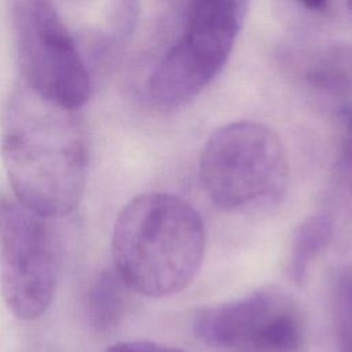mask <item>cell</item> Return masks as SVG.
I'll list each match as a JSON object with an SVG mask.
<instances>
[{
    "mask_svg": "<svg viewBox=\"0 0 352 352\" xmlns=\"http://www.w3.org/2000/svg\"><path fill=\"white\" fill-rule=\"evenodd\" d=\"M0 151L14 198L47 217L70 214L88 175L89 144L77 110L50 103L26 85L4 110Z\"/></svg>",
    "mask_w": 352,
    "mask_h": 352,
    "instance_id": "cell-1",
    "label": "cell"
},
{
    "mask_svg": "<svg viewBox=\"0 0 352 352\" xmlns=\"http://www.w3.org/2000/svg\"><path fill=\"white\" fill-rule=\"evenodd\" d=\"M204 254V221L177 195H138L116 219L113 268L132 293L165 297L183 290L199 271Z\"/></svg>",
    "mask_w": 352,
    "mask_h": 352,
    "instance_id": "cell-2",
    "label": "cell"
},
{
    "mask_svg": "<svg viewBox=\"0 0 352 352\" xmlns=\"http://www.w3.org/2000/svg\"><path fill=\"white\" fill-rule=\"evenodd\" d=\"M199 180L213 205L223 210L268 208L282 199L287 187L286 150L267 125L253 121L223 125L202 148Z\"/></svg>",
    "mask_w": 352,
    "mask_h": 352,
    "instance_id": "cell-3",
    "label": "cell"
},
{
    "mask_svg": "<svg viewBox=\"0 0 352 352\" xmlns=\"http://www.w3.org/2000/svg\"><path fill=\"white\" fill-rule=\"evenodd\" d=\"M12 21L25 85L63 109L82 107L91 96V77L54 3L15 0Z\"/></svg>",
    "mask_w": 352,
    "mask_h": 352,
    "instance_id": "cell-4",
    "label": "cell"
},
{
    "mask_svg": "<svg viewBox=\"0 0 352 352\" xmlns=\"http://www.w3.org/2000/svg\"><path fill=\"white\" fill-rule=\"evenodd\" d=\"M192 333L219 352H302L307 344L301 308L274 287L199 308L192 318Z\"/></svg>",
    "mask_w": 352,
    "mask_h": 352,
    "instance_id": "cell-5",
    "label": "cell"
},
{
    "mask_svg": "<svg viewBox=\"0 0 352 352\" xmlns=\"http://www.w3.org/2000/svg\"><path fill=\"white\" fill-rule=\"evenodd\" d=\"M56 289V254L48 219L15 198H0V293L18 319L41 318Z\"/></svg>",
    "mask_w": 352,
    "mask_h": 352,
    "instance_id": "cell-6",
    "label": "cell"
},
{
    "mask_svg": "<svg viewBox=\"0 0 352 352\" xmlns=\"http://www.w3.org/2000/svg\"><path fill=\"white\" fill-rule=\"evenodd\" d=\"M249 0H186L180 36L231 51Z\"/></svg>",
    "mask_w": 352,
    "mask_h": 352,
    "instance_id": "cell-7",
    "label": "cell"
},
{
    "mask_svg": "<svg viewBox=\"0 0 352 352\" xmlns=\"http://www.w3.org/2000/svg\"><path fill=\"white\" fill-rule=\"evenodd\" d=\"M131 293L114 268L99 271L84 296V315L89 327L96 333L117 327L128 311Z\"/></svg>",
    "mask_w": 352,
    "mask_h": 352,
    "instance_id": "cell-8",
    "label": "cell"
},
{
    "mask_svg": "<svg viewBox=\"0 0 352 352\" xmlns=\"http://www.w3.org/2000/svg\"><path fill=\"white\" fill-rule=\"evenodd\" d=\"M333 234L334 221L329 213L311 214L296 228L287 258V274L296 285H304L312 263L327 249Z\"/></svg>",
    "mask_w": 352,
    "mask_h": 352,
    "instance_id": "cell-9",
    "label": "cell"
},
{
    "mask_svg": "<svg viewBox=\"0 0 352 352\" xmlns=\"http://www.w3.org/2000/svg\"><path fill=\"white\" fill-rule=\"evenodd\" d=\"M308 85L330 96L352 92V45L333 44L312 54L304 66Z\"/></svg>",
    "mask_w": 352,
    "mask_h": 352,
    "instance_id": "cell-10",
    "label": "cell"
},
{
    "mask_svg": "<svg viewBox=\"0 0 352 352\" xmlns=\"http://www.w3.org/2000/svg\"><path fill=\"white\" fill-rule=\"evenodd\" d=\"M331 305L338 352H352V268L337 276Z\"/></svg>",
    "mask_w": 352,
    "mask_h": 352,
    "instance_id": "cell-11",
    "label": "cell"
},
{
    "mask_svg": "<svg viewBox=\"0 0 352 352\" xmlns=\"http://www.w3.org/2000/svg\"><path fill=\"white\" fill-rule=\"evenodd\" d=\"M340 118V166L352 190V103L344 104Z\"/></svg>",
    "mask_w": 352,
    "mask_h": 352,
    "instance_id": "cell-12",
    "label": "cell"
},
{
    "mask_svg": "<svg viewBox=\"0 0 352 352\" xmlns=\"http://www.w3.org/2000/svg\"><path fill=\"white\" fill-rule=\"evenodd\" d=\"M106 352H186L182 348L147 340L118 341L110 345Z\"/></svg>",
    "mask_w": 352,
    "mask_h": 352,
    "instance_id": "cell-13",
    "label": "cell"
},
{
    "mask_svg": "<svg viewBox=\"0 0 352 352\" xmlns=\"http://www.w3.org/2000/svg\"><path fill=\"white\" fill-rule=\"evenodd\" d=\"M300 4H302L305 8L316 12H322L327 8L330 0H297Z\"/></svg>",
    "mask_w": 352,
    "mask_h": 352,
    "instance_id": "cell-14",
    "label": "cell"
},
{
    "mask_svg": "<svg viewBox=\"0 0 352 352\" xmlns=\"http://www.w3.org/2000/svg\"><path fill=\"white\" fill-rule=\"evenodd\" d=\"M346 6H348L349 10L352 11V0H346Z\"/></svg>",
    "mask_w": 352,
    "mask_h": 352,
    "instance_id": "cell-15",
    "label": "cell"
}]
</instances>
